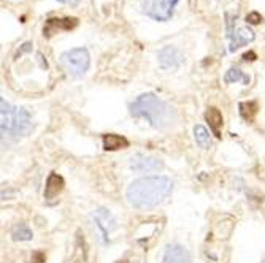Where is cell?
<instances>
[{
    "label": "cell",
    "mask_w": 265,
    "mask_h": 263,
    "mask_svg": "<svg viewBox=\"0 0 265 263\" xmlns=\"http://www.w3.org/2000/svg\"><path fill=\"white\" fill-rule=\"evenodd\" d=\"M172 189V179L165 176H146L130 182L126 195L134 208H154L167 199Z\"/></svg>",
    "instance_id": "cell-1"
},
{
    "label": "cell",
    "mask_w": 265,
    "mask_h": 263,
    "mask_svg": "<svg viewBox=\"0 0 265 263\" xmlns=\"http://www.w3.org/2000/svg\"><path fill=\"white\" fill-rule=\"evenodd\" d=\"M130 114L148 119L154 128H167L175 122L173 109L154 94H143L130 105Z\"/></svg>",
    "instance_id": "cell-2"
},
{
    "label": "cell",
    "mask_w": 265,
    "mask_h": 263,
    "mask_svg": "<svg viewBox=\"0 0 265 263\" xmlns=\"http://www.w3.org/2000/svg\"><path fill=\"white\" fill-rule=\"evenodd\" d=\"M0 130L2 138H19L32 130L30 114L24 108H18L0 98Z\"/></svg>",
    "instance_id": "cell-3"
},
{
    "label": "cell",
    "mask_w": 265,
    "mask_h": 263,
    "mask_svg": "<svg viewBox=\"0 0 265 263\" xmlns=\"http://www.w3.org/2000/svg\"><path fill=\"white\" fill-rule=\"evenodd\" d=\"M61 62L73 76H81L87 72L91 63L89 52L84 48H75L70 51H65L61 56Z\"/></svg>",
    "instance_id": "cell-4"
},
{
    "label": "cell",
    "mask_w": 265,
    "mask_h": 263,
    "mask_svg": "<svg viewBox=\"0 0 265 263\" xmlns=\"http://www.w3.org/2000/svg\"><path fill=\"white\" fill-rule=\"evenodd\" d=\"M180 0H143V12L156 21H169Z\"/></svg>",
    "instance_id": "cell-5"
},
{
    "label": "cell",
    "mask_w": 265,
    "mask_h": 263,
    "mask_svg": "<svg viewBox=\"0 0 265 263\" xmlns=\"http://www.w3.org/2000/svg\"><path fill=\"white\" fill-rule=\"evenodd\" d=\"M94 225L97 228L98 235H100V239L103 241V243H107L108 235L112 233V230L116 227V221H115L112 213L100 208V210H97L94 213Z\"/></svg>",
    "instance_id": "cell-6"
},
{
    "label": "cell",
    "mask_w": 265,
    "mask_h": 263,
    "mask_svg": "<svg viewBox=\"0 0 265 263\" xmlns=\"http://www.w3.org/2000/svg\"><path fill=\"white\" fill-rule=\"evenodd\" d=\"M191 254L189 250L184 249L181 244H167L162 257V263H191Z\"/></svg>",
    "instance_id": "cell-7"
},
{
    "label": "cell",
    "mask_w": 265,
    "mask_h": 263,
    "mask_svg": "<svg viewBox=\"0 0 265 263\" xmlns=\"http://www.w3.org/2000/svg\"><path fill=\"white\" fill-rule=\"evenodd\" d=\"M229 38H230V51L234 52L235 49L248 45L249 41L254 40V32L248 27H237L232 29L229 26Z\"/></svg>",
    "instance_id": "cell-8"
},
{
    "label": "cell",
    "mask_w": 265,
    "mask_h": 263,
    "mask_svg": "<svg viewBox=\"0 0 265 263\" xmlns=\"http://www.w3.org/2000/svg\"><path fill=\"white\" fill-rule=\"evenodd\" d=\"M130 168L137 171H152V170H162L164 162L156 159V157H148L143 154H137L135 157H132Z\"/></svg>",
    "instance_id": "cell-9"
},
{
    "label": "cell",
    "mask_w": 265,
    "mask_h": 263,
    "mask_svg": "<svg viewBox=\"0 0 265 263\" xmlns=\"http://www.w3.org/2000/svg\"><path fill=\"white\" fill-rule=\"evenodd\" d=\"M157 57H159V63H161L162 69L178 67V65H181L183 60H184L183 54H181L178 49H176V48H172V46L164 48V49L157 54Z\"/></svg>",
    "instance_id": "cell-10"
},
{
    "label": "cell",
    "mask_w": 265,
    "mask_h": 263,
    "mask_svg": "<svg viewBox=\"0 0 265 263\" xmlns=\"http://www.w3.org/2000/svg\"><path fill=\"white\" fill-rule=\"evenodd\" d=\"M76 26V19L73 18H65V19H49L46 27L43 29V34H46L48 37L52 35L54 32L59 30V29H64V30H70Z\"/></svg>",
    "instance_id": "cell-11"
},
{
    "label": "cell",
    "mask_w": 265,
    "mask_h": 263,
    "mask_svg": "<svg viewBox=\"0 0 265 263\" xmlns=\"http://www.w3.org/2000/svg\"><path fill=\"white\" fill-rule=\"evenodd\" d=\"M129 146V141L121 137V135H115V134H107L103 135V148L107 151H116V149H124Z\"/></svg>",
    "instance_id": "cell-12"
},
{
    "label": "cell",
    "mask_w": 265,
    "mask_h": 263,
    "mask_svg": "<svg viewBox=\"0 0 265 263\" xmlns=\"http://www.w3.org/2000/svg\"><path fill=\"white\" fill-rule=\"evenodd\" d=\"M64 187V179L59 176L56 173H51L49 178H48V182H46V189H45V196L46 199H52V196H56Z\"/></svg>",
    "instance_id": "cell-13"
},
{
    "label": "cell",
    "mask_w": 265,
    "mask_h": 263,
    "mask_svg": "<svg viewBox=\"0 0 265 263\" xmlns=\"http://www.w3.org/2000/svg\"><path fill=\"white\" fill-rule=\"evenodd\" d=\"M205 117H206V120H208L209 127H211L213 134L219 138V137H221L219 128H221V125H223V122H224V119H223V114H221V111H219V109H216V108H209L208 111H206V114H205Z\"/></svg>",
    "instance_id": "cell-14"
},
{
    "label": "cell",
    "mask_w": 265,
    "mask_h": 263,
    "mask_svg": "<svg viewBox=\"0 0 265 263\" xmlns=\"http://www.w3.org/2000/svg\"><path fill=\"white\" fill-rule=\"evenodd\" d=\"M194 138H195V143L202 149H208L209 146H211V137H209L208 130L203 125L194 127Z\"/></svg>",
    "instance_id": "cell-15"
},
{
    "label": "cell",
    "mask_w": 265,
    "mask_h": 263,
    "mask_svg": "<svg viewBox=\"0 0 265 263\" xmlns=\"http://www.w3.org/2000/svg\"><path fill=\"white\" fill-rule=\"evenodd\" d=\"M224 81H226L227 84L241 81L245 86H248V84H249V76L245 75V73H243L241 70H238V69H230V70L226 73V76H224Z\"/></svg>",
    "instance_id": "cell-16"
},
{
    "label": "cell",
    "mask_w": 265,
    "mask_h": 263,
    "mask_svg": "<svg viewBox=\"0 0 265 263\" xmlns=\"http://www.w3.org/2000/svg\"><path fill=\"white\" fill-rule=\"evenodd\" d=\"M12 236L15 241H29V239H32V236H34V233H32V230L26 224H18L13 228Z\"/></svg>",
    "instance_id": "cell-17"
},
{
    "label": "cell",
    "mask_w": 265,
    "mask_h": 263,
    "mask_svg": "<svg viewBox=\"0 0 265 263\" xmlns=\"http://www.w3.org/2000/svg\"><path fill=\"white\" fill-rule=\"evenodd\" d=\"M246 21H248V23H251V24H259L262 21V16L259 13H256V12H252V13H249L246 16Z\"/></svg>",
    "instance_id": "cell-18"
},
{
    "label": "cell",
    "mask_w": 265,
    "mask_h": 263,
    "mask_svg": "<svg viewBox=\"0 0 265 263\" xmlns=\"http://www.w3.org/2000/svg\"><path fill=\"white\" fill-rule=\"evenodd\" d=\"M34 263H45V255L41 254V252H37V254L34 255V260H32Z\"/></svg>",
    "instance_id": "cell-19"
},
{
    "label": "cell",
    "mask_w": 265,
    "mask_h": 263,
    "mask_svg": "<svg viewBox=\"0 0 265 263\" xmlns=\"http://www.w3.org/2000/svg\"><path fill=\"white\" fill-rule=\"evenodd\" d=\"M58 2H61V4H67V5H70V7H76L80 4V0H58Z\"/></svg>",
    "instance_id": "cell-20"
},
{
    "label": "cell",
    "mask_w": 265,
    "mask_h": 263,
    "mask_svg": "<svg viewBox=\"0 0 265 263\" xmlns=\"http://www.w3.org/2000/svg\"><path fill=\"white\" fill-rule=\"evenodd\" d=\"M243 57H245L246 60H248V57H256V54H254V52H249V54H245V56H243ZM251 60V59H249Z\"/></svg>",
    "instance_id": "cell-21"
},
{
    "label": "cell",
    "mask_w": 265,
    "mask_h": 263,
    "mask_svg": "<svg viewBox=\"0 0 265 263\" xmlns=\"http://www.w3.org/2000/svg\"><path fill=\"white\" fill-rule=\"evenodd\" d=\"M260 263H265V260H263V261H260Z\"/></svg>",
    "instance_id": "cell-22"
}]
</instances>
